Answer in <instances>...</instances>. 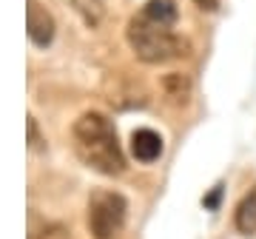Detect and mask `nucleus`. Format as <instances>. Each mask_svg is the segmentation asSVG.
Here are the masks:
<instances>
[{"label":"nucleus","instance_id":"obj_1","mask_svg":"<svg viewBox=\"0 0 256 239\" xmlns=\"http://www.w3.org/2000/svg\"><path fill=\"white\" fill-rule=\"evenodd\" d=\"M74 146L82 162L100 174L117 176L126 171V154L117 142L114 122L100 111H86L74 122Z\"/></svg>","mask_w":256,"mask_h":239},{"label":"nucleus","instance_id":"obj_2","mask_svg":"<svg viewBox=\"0 0 256 239\" xmlns=\"http://www.w3.org/2000/svg\"><path fill=\"white\" fill-rule=\"evenodd\" d=\"M126 40L131 46V52L142 63H168V60H174V57L188 52V43L180 34H174L171 26L154 23L142 12L137 18H131V23L126 28Z\"/></svg>","mask_w":256,"mask_h":239},{"label":"nucleus","instance_id":"obj_3","mask_svg":"<svg viewBox=\"0 0 256 239\" xmlns=\"http://www.w3.org/2000/svg\"><path fill=\"white\" fill-rule=\"evenodd\" d=\"M128 202L126 196L117 191H94L88 196V230L94 239H111L117 236L120 228L126 225Z\"/></svg>","mask_w":256,"mask_h":239},{"label":"nucleus","instance_id":"obj_4","mask_svg":"<svg viewBox=\"0 0 256 239\" xmlns=\"http://www.w3.org/2000/svg\"><path fill=\"white\" fill-rule=\"evenodd\" d=\"M54 32H57L54 18L46 12V6H40L37 0H28V6H26V34H28V40H32L37 48H46V46H52Z\"/></svg>","mask_w":256,"mask_h":239},{"label":"nucleus","instance_id":"obj_5","mask_svg":"<svg viewBox=\"0 0 256 239\" xmlns=\"http://www.w3.org/2000/svg\"><path fill=\"white\" fill-rule=\"evenodd\" d=\"M162 154V137L151 128H137L131 134V156L137 162H154Z\"/></svg>","mask_w":256,"mask_h":239},{"label":"nucleus","instance_id":"obj_6","mask_svg":"<svg viewBox=\"0 0 256 239\" xmlns=\"http://www.w3.org/2000/svg\"><path fill=\"white\" fill-rule=\"evenodd\" d=\"M234 225H236V230L245 234V236L256 234V185L239 200L236 211H234Z\"/></svg>","mask_w":256,"mask_h":239},{"label":"nucleus","instance_id":"obj_7","mask_svg":"<svg viewBox=\"0 0 256 239\" xmlns=\"http://www.w3.org/2000/svg\"><path fill=\"white\" fill-rule=\"evenodd\" d=\"M142 14L151 18L154 23L174 26L176 18H180V9H176V0H148L146 6H142Z\"/></svg>","mask_w":256,"mask_h":239},{"label":"nucleus","instance_id":"obj_8","mask_svg":"<svg viewBox=\"0 0 256 239\" xmlns=\"http://www.w3.org/2000/svg\"><path fill=\"white\" fill-rule=\"evenodd\" d=\"M72 6L82 14V20L88 23V26H100L102 18H106V6H102V0H72Z\"/></svg>","mask_w":256,"mask_h":239},{"label":"nucleus","instance_id":"obj_9","mask_svg":"<svg viewBox=\"0 0 256 239\" xmlns=\"http://www.w3.org/2000/svg\"><path fill=\"white\" fill-rule=\"evenodd\" d=\"M26 128H28V146L32 148H43V137H40V131H37V120L34 117L26 120Z\"/></svg>","mask_w":256,"mask_h":239},{"label":"nucleus","instance_id":"obj_10","mask_svg":"<svg viewBox=\"0 0 256 239\" xmlns=\"http://www.w3.org/2000/svg\"><path fill=\"white\" fill-rule=\"evenodd\" d=\"M222 188H225V185H214V191L208 194V196H205V200H202V205H205V208H208V211H214V208H216V205H220V196H222Z\"/></svg>","mask_w":256,"mask_h":239},{"label":"nucleus","instance_id":"obj_11","mask_svg":"<svg viewBox=\"0 0 256 239\" xmlns=\"http://www.w3.org/2000/svg\"><path fill=\"white\" fill-rule=\"evenodd\" d=\"M40 239H68V234H66V228H60V225H48V228H43Z\"/></svg>","mask_w":256,"mask_h":239},{"label":"nucleus","instance_id":"obj_12","mask_svg":"<svg viewBox=\"0 0 256 239\" xmlns=\"http://www.w3.org/2000/svg\"><path fill=\"white\" fill-rule=\"evenodd\" d=\"M200 9H205V12H216L220 9V0H194Z\"/></svg>","mask_w":256,"mask_h":239}]
</instances>
